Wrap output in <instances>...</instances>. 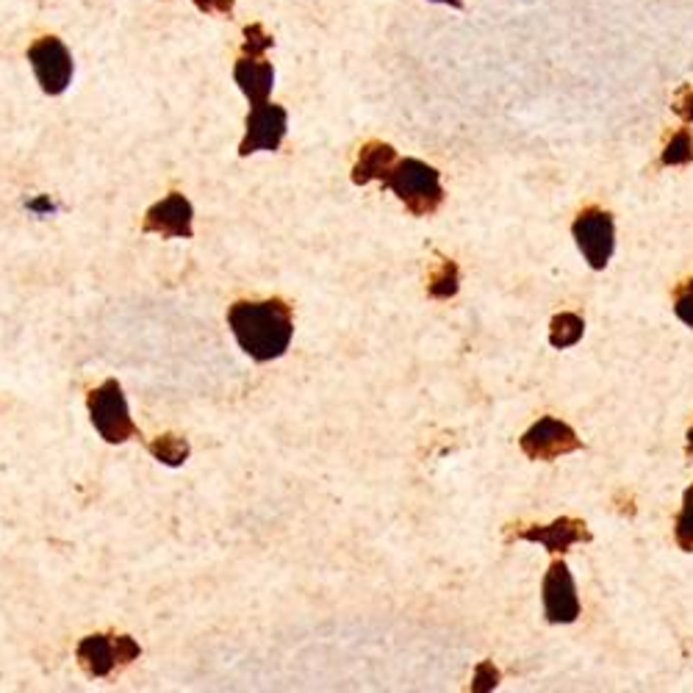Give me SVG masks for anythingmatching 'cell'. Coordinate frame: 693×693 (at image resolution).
Here are the masks:
<instances>
[{"label":"cell","mask_w":693,"mask_h":693,"mask_svg":"<svg viewBox=\"0 0 693 693\" xmlns=\"http://www.w3.org/2000/svg\"><path fill=\"white\" fill-rule=\"evenodd\" d=\"M227 325L250 359L275 361L292 344L294 319L283 299H239L227 312Z\"/></svg>","instance_id":"1"},{"label":"cell","mask_w":693,"mask_h":693,"mask_svg":"<svg viewBox=\"0 0 693 693\" xmlns=\"http://www.w3.org/2000/svg\"><path fill=\"white\" fill-rule=\"evenodd\" d=\"M383 184L395 191L413 216L436 214L444 203L442 175L436 167L419 162V158H400Z\"/></svg>","instance_id":"2"},{"label":"cell","mask_w":693,"mask_h":693,"mask_svg":"<svg viewBox=\"0 0 693 693\" xmlns=\"http://www.w3.org/2000/svg\"><path fill=\"white\" fill-rule=\"evenodd\" d=\"M86 408H90L92 425L101 433L103 442L126 444L139 436L131 411H128V400L122 395V386L117 380H106L95 391H90Z\"/></svg>","instance_id":"3"},{"label":"cell","mask_w":693,"mask_h":693,"mask_svg":"<svg viewBox=\"0 0 693 693\" xmlns=\"http://www.w3.org/2000/svg\"><path fill=\"white\" fill-rule=\"evenodd\" d=\"M572 236L591 269H604L615 250L613 216L602 209H583L572 225Z\"/></svg>","instance_id":"4"},{"label":"cell","mask_w":693,"mask_h":693,"mask_svg":"<svg viewBox=\"0 0 693 693\" xmlns=\"http://www.w3.org/2000/svg\"><path fill=\"white\" fill-rule=\"evenodd\" d=\"M519 447L530 460H555L583 449V442L572 425H566V422L555 416H541L519 438Z\"/></svg>","instance_id":"5"},{"label":"cell","mask_w":693,"mask_h":693,"mask_svg":"<svg viewBox=\"0 0 693 693\" xmlns=\"http://www.w3.org/2000/svg\"><path fill=\"white\" fill-rule=\"evenodd\" d=\"M28 61L45 95H61L72 84V56L56 36H43L28 48Z\"/></svg>","instance_id":"6"},{"label":"cell","mask_w":693,"mask_h":693,"mask_svg":"<svg viewBox=\"0 0 693 693\" xmlns=\"http://www.w3.org/2000/svg\"><path fill=\"white\" fill-rule=\"evenodd\" d=\"M289 128V114L283 106L275 103H258L252 106V111L247 114V131L245 139L239 144V156H252L258 150H269L275 153L283 144Z\"/></svg>","instance_id":"7"},{"label":"cell","mask_w":693,"mask_h":693,"mask_svg":"<svg viewBox=\"0 0 693 693\" xmlns=\"http://www.w3.org/2000/svg\"><path fill=\"white\" fill-rule=\"evenodd\" d=\"M544 615L550 624H572L580 619L577 586L563 561H552L544 577Z\"/></svg>","instance_id":"8"},{"label":"cell","mask_w":693,"mask_h":693,"mask_svg":"<svg viewBox=\"0 0 693 693\" xmlns=\"http://www.w3.org/2000/svg\"><path fill=\"white\" fill-rule=\"evenodd\" d=\"M191 222H195L191 203L184 195L173 191V195H167L162 203H156L144 214L142 231L144 234H158L164 239H191L195 236Z\"/></svg>","instance_id":"9"},{"label":"cell","mask_w":693,"mask_h":693,"mask_svg":"<svg viewBox=\"0 0 693 693\" xmlns=\"http://www.w3.org/2000/svg\"><path fill=\"white\" fill-rule=\"evenodd\" d=\"M521 541H530V544H541L552 552V555H563L568 552V547L580 544V541H591V530L583 519H568L561 516L552 525L547 527H527L519 532Z\"/></svg>","instance_id":"10"},{"label":"cell","mask_w":693,"mask_h":693,"mask_svg":"<svg viewBox=\"0 0 693 693\" xmlns=\"http://www.w3.org/2000/svg\"><path fill=\"white\" fill-rule=\"evenodd\" d=\"M234 79L239 90L247 95V101L258 106V103H267L269 95H272L275 70H272L269 61H263V56H242L234 67Z\"/></svg>","instance_id":"11"},{"label":"cell","mask_w":693,"mask_h":693,"mask_svg":"<svg viewBox=\"0 0 693 693\" xmlns=\"http://www.w3.org/2000/svg\"><path fill=\"white\" fill-rule=\"evenodd\" d=\"M400 162L397 158V150L386 142H369L364 150H361L359 164L353 169V184L364 186L372 184V180H386L395 169V164Z\"/></svg>","instance_id":"12"},{"label":"cell","mask_w":693,"mask_h":693,"mask_svg":"<svg viewBox=\"0 0 693 693\" xmlns=\"http://www.w3.org/2000/svg\"><path fill=\"white\" fill-rule=\"evenodd\" d=\"M79 663L90 677H106L111 674L114 666H120L117 660V644L114 635H90L79 644Z\"/></svg>","instance_id":"13"},{"label":"cell","mask_w":693,"mask_h":693,"mask_svg":"<svg viewBox=\"0 0 693 693\" xmlns=\"http://www.w3.org/2000/svg\"><path fill=\"white\" fill-rule=\"evenodd\" d=\"M586 333V322H583L580 314L563 312L557 317H552L550 325V344L555 350H566V346H574Z\"/></svg>","instance_id":"14"},{"label":"cell","mask_w":693,"mask_h":693,"mask_svg":"<svg viewBox=\"0 0 693 693\" xmlns=\"http://www.w3.org/2000/svg\"><path fill=\"white\" fill-rule=\"evenodd\" d=\"M691 162H693V133L688 131V128H682V131H677L674 137H671V142L666 144L660 164H663V167H685V164Z\"/></svg>","instance_id":"15"},{"label":"cell","mask_w":693,"mask_h":693,"mask_svg":"<svg viewBox=\"0 0 693 693\" xmlns=\"http://www.w3.org/2000/svg\"><path fill=\"white\" fill-rule=\"evenodd\" d=\"M674 541L682 552H693V485L682 494V508L674 521Z\"/></svg>","instance_id":"16"},{"label":"cell","mask_w":693,"mask_h":693,"mask_svg":"<svg viewBox=\"0 0 693 693\" xmlns=\"http://www.w3.org/2000/svg\"><path fill=\"white\" fill-rule=\"evenodd\" d=\"M150 453L156 455L162 463H167V467H180V463L189 458V444H186V438L164 436L158 438V442L150 444Z\"/></svg>","instance_id":"17"},{"label":"cell","mask_w":693,"mask_h":693,"mask_svg":"<svg viewBox=\"0 0 693 693\" xmlns=\"http://www.w3.org/2000/svg\"><path fill=\"white\" fill-rule=\"evenodd\" d=\"M458 263L455 261H444L442 269H438L436 275L431 278V286H427V292H431V297L436 299H449L455 292H458Z\"/></svg>","instance_id":"18"},{"label":"cell","mask_w":693,"mask_h":693,"mask_svg":"<svg viewBox=\"0 0 693 693\" xmlns=\"http://www.w3.org/2000/svg\"><path fill=\"white\" fill-rule=\"evenodd\" d=\"M674 314L682 325L693 330V281L680 283L674 289Z\"/></svg>","instance_id":"19"},{"label":"cell","mask_w":693,"mask_h":693,"mask_svg":"<svg viewBox=\"0 0 693 693\" xmlns=\"http://www.w3.org/2000/svg\"><path fill=\"white\" fill-rule=\"evenodd\" d=\"M245 56H263L269 48H272V36L263 34L261 25H250L245 31Z\"/></svg>","instance_id":"20"},{"label":"cell","mask_w":693,"mask_h":693,"mask_svg":"<svg viewBox=\"0 0 693 693\" xmlns=\"http://www.w3.org/2000/svg\"><path fill=\"white\" fill-rule=\"evenodd\" d=\"M496 682H500V671L494 669V663H480L478 671H474V691H491V688H496Z\"/></svg>","instance_id":"21"},{"label":"cell","mask_w":693,"mask_h":693,"mask_svg":"<svg viewBox=\"0 0 693 693\" xmlns=\"http://www.w3.org/2000/svg\"><path fill=\"white\" fill-rule=\"evenodd\" d=\"M674 114L682 122H693V86H685L680 90V95L674 97Z\"/></svg>","instance_id":"22"},{"label":"cell","mask_w":693,"mask_h":693,"mask_svg":"<svg viewBox=\"0 0 693 693\" xmlns=\"http://www.w3.org/2000/svg\"><path fill=\"white\" fill-rule=\"evenodd\" d=\"M200 12H216V14H227L234 9V0H195Z\"/></svg>","instance_id":"23"},{"label":"cell","mask_w":693,"mask_h":693,"mask_svg":"<svg viewBox=\"0 0 693 693\" xmlns=\"http://www.w3.org/2000/svg\"><path fill=\"white\" fill-rule=\"evenodd\" d=\"M433 3H444V7H453V9L463 7V0H433Z\"/></svg>","instance_id":"24"},{"label":"cell","mask_w":693,"mask_h":693,"mask_svg":"<svg viewBox=\"0 0 693 693\" xmlns=\"http://www.w3.org/2000/svg\"><path fill=\"white\" fill-rule=\"evenodd\" d=\"M688 455H691V460H693V427L688 431Z\"/></svg>","instance_id":"25"}]
</instances>
